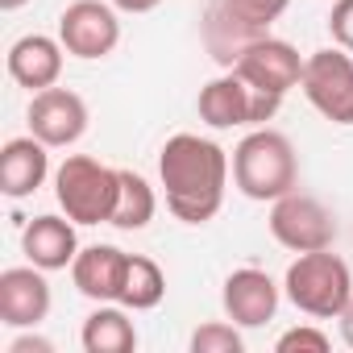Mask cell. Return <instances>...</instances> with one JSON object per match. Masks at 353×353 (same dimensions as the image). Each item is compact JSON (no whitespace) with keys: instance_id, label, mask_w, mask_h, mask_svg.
Returning a JSON list of instances; mask_svg holds the SVG:
<instances>
[{"instance_id":"1","label":"cell","mask_w":353,"mask_h":353,"mask_svg":"<svg viewBox=\"0 0 353 353\" xmlns=\"http://www.w3.org/2000/svg\"><path fill=\"white\" fill-rule=\"evenodd\" d=\"M229 154L200 133H174L158 150V179L166 192V208L183 225H208L229 188Z\"/></svg>"},{"instance_id":"2","label":"cell","mask_w":353,"mask_h":353,"mask_svg":"<svg viewBox=\"0 0 353 353\" xmlns=\"http://www.w3.org/2000/svg\"><path fill=\"white\" fill-rule=\"evenodd\" d=\"M233 183L245 200L258 204H274L287 192L299 188V162H295V145L287 141V133L279 129H254L241 137V145L233 150Z\"/></svg>"},{"instance_id":"3","label":"cell","mask_w":353,"mask_h":353,"mask_svg":"<svg viewBox=\"0 0 353 353\" xmlns=\"http://www.w3.org/2000/svg\"><path fill=\"white\" fill-rule=\"evenodd\" d=\"M283 291L303 316L336 320L353 299V274L332 250H312V254H299L287 266Z\"/></svg>"},{"instance_id":"4","label":"cell","mask_w":353,"mask_h":353,"mask_svg":"<svg viewBox=\"0 0 353 353\" xmlns=\"http://www.w3.org/2000/svg\"><path fill=\"white\" fill-rule=\"evenodd\" d=\"M121 192V170L92 154H71L54 170V200L75 225H108Z\"/></svg>"},{"instance_id":"5","label":"cell","mask_w":353,"mask_h":353,"mask_svg":"<svg viewBox=\"0 0 353 353\" xmlns=\"http://www.w3.org/2000/svg\"><path fill=\"white\" fill-rule=\"evenodd\" d=\"M299 88L324 121L353 125V59H349V50L328 46V50L307 54Z\"/></svg>"},{"instance_id":"6","label":"cell","mask_w":353,"mask_h":353,"mask_svg":"<svg viewBox=\"0 0 353 353\" xmlns=\"http://www.w3.org/2000/svg\"><path fill=\"white\" fill-rule=\"evenodd\" d=\"M200 121L212 129H237V125H266L279 112V100L262 96L258 88H250L237 71H225L216 79H208L200 88Z\"/></svg>"},{"instance_id":"7","label":"cell","mask_w":353,"mask_h":353,"mask_svg":"<svg viewBox=\"0 0 353 353\" xmlns=\"http://www.w3.org/2000/svg\"><path fill=\"white\" fill-rule=\"evenodd\" d=\"M270 237L291 250V254H312V250H332L336 241V221L332 212L303 192H287L283 200L270 204Z\"/></svg>"},{"instance_id":"8","label":"cell","mask_w":353,"mask_h":353,"mask_svg":"<svg viewBox=\"0 0 353 353\" xmlns=\"http://www.w3.org/2000/svg\"><path fill=\"white\" fill-rule=\"evenodd\" d=\"M303 63H307V59H299V50H295L291 42L262 34V38H254V42L237 54V63H233L229 71H237L250 88H258L262 96H270V100L283 104V96H287L291 88H299V79H303Z\"/></svg>"},{"instance_id":"9","label":"cell","mask_w":353,"mask_h":353,"mask_svg":"<svg viewBox=\"0 0 353 353\" xmlns=\"http://www.w3.org/2000/svg\"><path fill=\"white\" fill-rule=\"evenodd\" d=\"M59 42L71 59H83V63L108 59L121 42L117 9L104 5V0H75L59 17Z\"/></svg>"},{"instance_id":"10","label":"cell","mask_w":353,"mask_h":353,"mask_svg":"<svg viewBox=\"0 0 353 353\" xmlns=\"http://www.w3.org/2000/svg\"><path fill=\"white\" fill-rule=\"evenodd\" d=\"M30 133L38 141H46L50 150H67L75 145L83 133H88V104L83 96H75L71 88H46V92H34L30 100Z\"/></svg>"},{"instance_id":"11","label":"cell","mask_w":353,"mask_h":353,"mask_svg":"<svg viewBox=\"0 0 353 353\" xmlns=\"http://www.w3.org/2000/svg\"><path fill=\"white\" fill-rule=\"evenodd\" d=\"M50 316V283L42 266H9L0 270V324L38 328Z\"/></svg>"},{"instance_id":"12","label":"cell","mask_w":353,"mask_h":353,"mask_svg":"<svg viewBox=\"0 0 353 353\" xmlns=\"http://www.w3.org/2000/svg\"><path fill=\"white\" fill-rule=\"evenodd\" d=\"M279 283L266 274V270H254V266H241L225 279V291H221V303H225V316L237 324V328H262L274 320L279 312Z\"/></svg>"},{"instance_id":"13","label":"cell","mask_w":353,"mask_h":353,"mask_svg":"<svg viewBox=\"0 0 353 353\" xmlns=\"http://www.w3.org/2000/svg\"><path fill=\"white\" fill-rule=\"evenodd\" d=\"M63 42L59 38H46V34H26L9 46V79L17 88H30V92H46L59 83L63 75Z\"/></svg>"},{"instance_id":"14","label":"cell","mask_w":353,"mask_h":353,"mask_svg":"<svg viewBox=\"0 0 353 353\" xmlns=\"http://www.w3.org/2000/svg\"><path fill=\"white\" fill-rule=\"evenodd\" d=\"M46 150L50 145L38 141L34 133L5 141V150H0V192L9 200H26L46 183V174H50V154Z\"/></svg>"},{"instance_id":"15","label":"cell","mask_w":353,"mask_h":353,"mask_svg":"<svg viewBox=\"0 0 353 353\" xmlns=\"http://www.w3.org/2000/svg\"><path fill=\"white\" fill-rule=\"evenodd\" d=\"M21 250L34 266H42L46 274L50 270H67L79 254V237H75V221L71 216H54V212H42L34 216L26 229H21Z\"/></svg>"},{"instance_id":"16","label":"cell","mask_w":353,"mask_h":353,"mask_svg":"<svg viewBox=\"0 0 353 353\" xmlns=\"http://www.w3.org/2000/svg\"><path fill=\"white\" fill-rule=\"evenodd\" d=\"M125 262H129V254L117 250V245H88L71 262V283L92 303H117L121 279H125Z\"/></svg>"},{"instance_id":"17","label":"cell","mask_w":353,"mask_h":353,"mask_svg":"<svg viewBox=\"0 0 353 353\" xmlns=\"http://www.w3.org/2000/svg\"><path fill=\"white\" fill-rule=\"evenodd\" d=\"M79 341H83L88 353H133L137 349V328L129 320V307L96 303V312L83 320Z\"/></svg>"},{"instance_id":"18","label":"cell","mask_w":353,"mask_h":353,"mask_svg":"<svg viewBox=\"0 0 353 353\" xmlns=\"http://www.w3.org/2000/svg\"><path fill=\"white\" fill-rule=\"evenodd\" d=\"M162 295H166V274H162V266H158L154 258H145V254H129L117 303L129 307V312H150V307L162 303Z\"/></svg>"},{"instance_id":"19","label":"cell","mask_w":353,"mask_h":353,"mask_svg":"<svg viewBox=\"0 0 353 353\" xmlns=\"http://www.w3.org/2000/svg\"><path fill=\"white\" fill-rule=\"evenodd\" d=\"M154 212H158V196L145 183V174L121 170V192H117V208H112V221L108 225H117L125 233H137V229H145L154 221Z\"/></svg>"},{"instance_id":"20","label":"cell","mask_w":353,"mask_h":353,"mask_svg":"<svg viewBox=\"0 0 353 353\" xmlns=\"http://www.w3.org/2000/svg\"><path fill=\"white\" fill-rule=\"evenodd\" d=\"M287 5H291V0H216L212 13L225 17L229 26H237L241 34L262 38V34L287 13Z\"/></svg>"},{"instance_id":"21","label":"cell","mask_w":353,"mask_h":353,"mask_svg":"<svg viewBox=\"0 0 353 353\" xmlns=\"http://www.w3.org/2000/svg\"><path fill=\"white\" fill-rule=\"evenodd\" d=\"M245 341L237 332V324H225V320H208L192 332V353H241Z\"/></svg>"},{"instance_id":"22","label":"cell","mask_w":353,"mask_h":353,"mask_svg":"<svg viewBox=\"0 0 353 353\" xmlns=\"http://www.w3.org/2000/svg\"><path fill=\"white\" fill-rule=\"evenodd\" d=\"M274 349L279 353H303V349L307 353H328V336L320 328H291L274 341Z\"/></svg>"},{"instance_id":"23","label":"cell","mask_w":353,"mask_h":353,"mask_svg":"<svg viewBox=\"0 0 353 353\" xmlns=\"http://www.w3.org/2000/svg\"><path fill=\"white\" fill-rule=\"evenodd\" d=\"M328 34L341 50H353V0H332L328 13Z\"/></svg>"},{"instance_id":"24","label":"cell","mask_w":353,"mask_h":353,"mask_svg":"<svg viewBox=\"0 0 353 353\" xmlns=\"http://www.w3.org/2000/svg\"><path fill=\"white\" fill-rule=\"evenodd\" d=\"M9 353H54V341H46V336H34V332H26V336L9 341Z\"/></svg>"},{"instance_id":"25","label":"cell","mask_w":353,"mask_h":353,"mask_svg":"<svg viewBox=\"0 0 353 353\" xmlns=\"http://www.w3.org/2000/svg\"><path fill=\"white\" fill-rule=\"evenodd\" d=\"M112 9H121V13H154L162 0H108Z\"/></svg>"},{"instance_id":"26","label":"cell","mask_w":353,"mask_h":353,"mask_svg":"<svg viewBox=\"0 0 353 353\" xmlns=\"http://www.w3.org/2000/svg\"><path fill=\"white\" fill-rule=\"evenodd\" d=\"M336 320H341V341H345V345L353 349V299H349V307H345V312H341Z\"/></svg>"},{"instance_id":"27","label":"cell","mask_w":353,"mask_h":353,"mask_svg":"<svg viewBox=\"0 0 353 353\" xmlns=\"http://www.w3.org/2000/svg\"><path fill=\"white\" fill-rule=\"evenodd\" d=\"M21 5H30V0H0V9H5V13H17Z\"/></svg>"}]
</instances>
